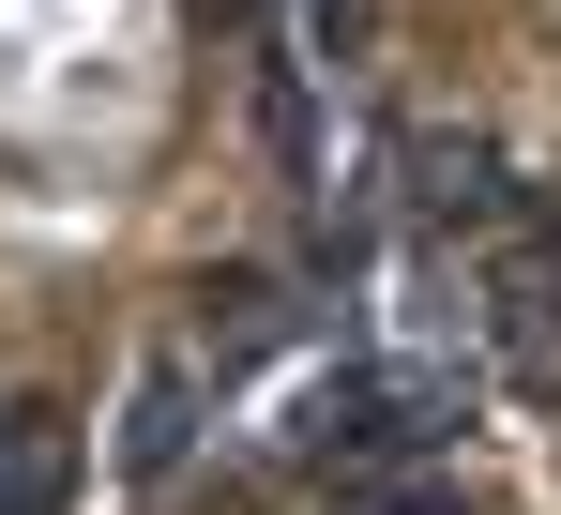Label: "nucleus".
<instances>
[{"label": "nucleus", "instance_id": "obj_1", "mask_svg": "<svg viewBox=\"0 0 561 515\" xmlns=\"http://www.w3.org/2000/svg\"><path fill=\"white\" fill-rule=\"evenodd\" d=\"M470 425V364H319L304 394H288L274 455L288 470H334V485H379V470H425L440 439Z\"/></svg>", "mask_w": 561, "mask_h": 515}, {"label": "nucleus", "instance_id": "obj_2", "mask_svg": "<svg viewBox=\"0 0 561 515\" xmlns=\"http://www.w3.org/2000/svg\"><path fill=\"white\" fill-rule=\"evenodd\" d=\"M394 168H410V228H425V243H501V228H516V182H501V152H485L470 122H410Z\"/></svg>", "mask_w": 561, "mask_h": 515}, {"label": "nucleus", "instance_id": "obj_5", "mask_svg": "<svg viewBox=\"0 0 561 515\" xmlns=\"http://www.w3.org/2000/svg\"><path fill=\"white\" fill-rule=\"evenodd\" d=\"M0 515H77V425L46 394H0Z\"/></svg>", "mask_w": 561, "mask_h": 515}, {"label": "nucleus", "instance_id": "obj_3", "mask_svg": "<svg viewBox=\"0 0 561 515\" xmlns=\"http://www.w3.org/2000/svg\"><path fill=\"white\" fill-rule=\"evenodd\" d=\"M304 319H319V304H304V273H228V288H197V364H213V394H228V379H259Z\"/></svg>", "mask_w": 561, "mask_h": 515}, {"label": "nucleus", "instance_id": "obj_4", "mask_svg": "<svg viewBox=\"0 0 561 515\" xmlns=\"http://www.w3.org/2000/svg\"><path fill=\"white\" fill-rule=\"evenodd\" d=\"M197 410H213V364L197 348H152L137 364V410H122V485H168L197 455Z\"/></svg>", "mask_w": 561, "mask_h": 515}, {"label": "nucleus", "instance_id": "obj_6", "mask_svg": "<svg viewBox=\"0 0 561 515\" xmlns=\"http://www.w3.org/2000/svg\"><path fill=\"white\" fill-rule=\"evenodd\" d=\"M259 152H274L288 182H334V152H319V91H304V61H259Z\"/></svg>", "mask_w": 561, "mask_h": 515}, {"label": "nucleus", "instance_id": "obj_7", "mask_svg": "<svg viewBox=\"0 0 561 515\" xmlns=\"http://www.w3.org/2000/svg\"><path fill=\"white\" fill-rule=\"evenodd\" d=\"M304 31H319V46L350 61V46H365V31H379V0H304Z\"/></svg>", "mask_w": 561, "mask_h": 515}]
</instances>
